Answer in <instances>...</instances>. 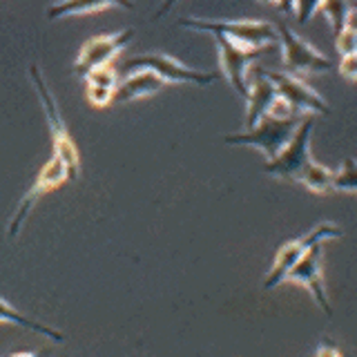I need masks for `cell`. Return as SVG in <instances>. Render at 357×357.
<instances>
[{
    "instance_id": "3957f363",
    "label": "cell",
    "mask_w": 357,
    "mask_h": 357,
    "mask_svg": "<svg viewBox=\"0 0 357 357\" xmlns=\"http://www.w3.org/2000/svg\"><path fill=\"white\" fill-rule=\"evenodd\" d=\"M178 25L195 29V31H208V33H221L234 43L248 45V47H268L277 43V29L268 20H206V18H181Z\"/></svg>"
},
{
    "instance_id": "30bf717a",
    "label": "cell",
    "mask_w": 357,
    "mask_h": 357,
    "mask_svg": "<svg viewBox=\"0 0 357 357\" xmlns=\"http://www.w3.org/2000/svg\"><path fill=\"white\" fill-rule=\"evenodd\" d=\"M219 50V63H221V72L226 74L230 81L232 89L239 96H245V70L252 61H257L264 52L275 50V45H268V47H248V45L234 43L221 33H212Z\"/></svg>"
},
{
    "instance_id": "5b68a950",
    "label": "cell",
    "mask_w": 357,
    "mask_h": 357,
    "mask_svg": "<svg viewBox=\"0 0 357 357\" xmlns=\"http://www.w3.org/2000/svg\"><path fill=\"white\" fill-rule=\"evenodd\" d=\"M277 40L282 45V61H284V67L288 70V74H324V72H331L335 63L328 59V56H324L321 52H317L308 40H304L290 29L286 22L279 20L277 25Z\"/></svg>"
},
{
    "instance_id": "4fadbf2b",
    "label": "cell",
    "mask_w": 357,
    "mask_h": 357,
    "mask_svg": "<svg viewBox=\"0 0 357 357\" xmlns=\"http://www.w3.org/2000/svg\"><path fill=\"white\" fill-rule=\"evenodd\" d=\"M277 96L275 83L268 78L266 70L257 65H248L245 70V98H248V112H245V128H252L266 116L273 98Z\"/></svg>"
},
{
    "instance_id": "4316f807",
    "label": "cell",
    "mask_w": 357,
    "mask_h": 357,
    "mask_svg": "<svg viewBox=\"0 0 357 357\" xmlns=\"http://www.w3.org/2000/svg\"><path fill=\"white\" fill-rule=\"evenodd\" d=\"M261 5H271V3H275V0H259Z\"/></svg>"
},
{
    "instance_id": "2e32d148",
    "label": "cell",
    "mask_w": 357,
    "mask_h": 357,
    "mask_svg": "<svg viewBox=\"0 0 357 357\" xmlns=\"http://www.w3.org/2000/svg\"><path fill=\"white\" fill-rule=\"evenodd\" d=\"M134 9L132 0H56L54 5L47 7V18L50 20H61L70 16H83V14H94L100 9Z\"/></svg>"
},
{
    "instance_id": "6da1fadb",
    "label": "cell",
    "mask_w": 357,
    "mask_h": 357,
    "mask_svg": "<svg viewBox=\"0 0 357 357\" xmlns=\"http://www.w3.org/2000/svg\"><path fill=\"white\" fill-rule=\"evenodd\" d=\"M29 78H31L33 89H36V94L40 98L45 116H47V126H50V132H52L54 154L65 163L70 178H78V174H81V156H78L76 143L72 139L70 130H67V126H65V121L61 116L59 107H56V98L50 92V85H47V81H45V76H43L38 65H29Z\"/></svg>"
},
{
    "instance_id": "484cf974",
    "label": "cell",
    "mask_w": 357,
    "mask_h": 357,
    "mask_svg": "<svg viewBox=\"0 0 357 357\" xmlns=\"http://www.w3.org/2000/svg\"><path fill=\"white\" fill-rule=\"evenodd\" d=\"M293 3L295 0H275V5L279 11H284V14H288V11H293Z\"/></svg>"
},
{
    "instance_id": "277c9868",
    "label": "cell",
    "mask_w": 357,
    "mask_h": 357,
    "mask_svg": "<svg viewBox=\"0 0 357 357\" xmlns=\"http://www.w3.org/2000/svg\"><path fill=\"white\" fill-rule=\"evenodd\" d=\"M312 126H315V119H312V116L301 119L295 134L282 148V152L264 165V172L279 176V178H286V181H297L299 183L301 174H304L310 167V163L315 161V159H312V154H310Z\"/></svg>"
},
{
    "instance_id": "5bb4252c",
    "label": "cell",
    "mask_w": 357,
    "mask_h": 357,
    "mask_svg": "<svg viewBox=\"0 0 357 357\" xmlns=\"http://www.w3.org/2000/svg\"><path fill=\"white\" fill-rule=\"evenodd\" d=\"M165 81H161L159 76L150 70H134L126 74L123 81L116 85V94L114 100L116 103H130V100H139V98H148L159 94L163 89Z\"/></svg>"
},
{
    "instance_id": "9c48e42d",
    "label": "cell",
    "mask_w": 357,
    "mask_h": 357,
    "mask_svg": "<svg viewBox=\"0 0 357 357\" xmlns=\"http://www.w3.org/2000/svg\"><path fill=\"white\" fill-rule=\"evenodd\" d=\"M134 38V29H121L114 33H98L89 38L74 61V74L85 78L92 70L100 65H109L116 56L128 47Z\"/></svg>"
},
{
    "instance_id": "cb8c5ba5",
    "label": "cell",
    "mask_w": 357,
    "mask_h": 357,
    "mask_svg": "<svg viewBox=\"0 0 357 357\" xmlns=\"http://www.w3.org/2000/svg\"><path fill=\"white\" fill-rule=\"evenodd\" d=\"M317 357H342V351L337 346H331V344H319V349L315 351Z\"/></svg>"
},
{
    "instance_id": "44dd1931",
    "label": "cell",
    "mask_w": 357,
    "mask_h": 357,
    "mask_svg": "<svg viewBox=\"0 0 357 357\" xmlns=\"http://www.w3.org/2000/svg\"><path fill=\"white\" fill-rule=\"evenodd\" d=\"M335 50L342 54H351L357 52V36H355V20L353 16L346 20V25L335 33Z\"/></svg>"
},
{
    "instance_id": "9a60e30c",
    "label": "cell",
    "mask_w": 357,
    "mask_h": 357,
    "mask_svg": "<svg viewBox=\"0 0 357 357\" xmlns=\"http://www.w3.org/2000/svg\"><path fill=\"white\" fill-rule=\"evenodd\" d=\"M85 81H87L85 98L94 107H107L112 100H114L116 85H119V72L112 67V63L92 70L85 76Z\"/></svg>"
},
{
    "instance_id": "52a82bcc",
    "label": "cell",
    "mask_w": 357,
    "mask_h": 357,
    "mask_svg": "<svg viewBox=\"0 0 357 357\" xmlns=\"http://www.w3.org/2000/svg\"><path fill=\"white\" fill-rule=\"evenodd\" d=\"M342 234L344 232H342L340 226H335V223L326 221V223H317V226L312 228V230H308L304 237L284 243L282 248L277 250V257H275V264L271 268V273H268V277L264 279V288L273 290V288H277L279 284H282L286 273L297 264V259L310 248V245L321 243V241H326V239H337V237H342Z\"/></svg>"
},
{
    "instance_id": "8992f818",
    "label": "cell",
    "mask_w": 357,
    "mask_h": 357,
    "mask_svg": "<svg viewBox=\"0 0 357 357\" xmlns=\"http://www.w3.org/2000/svg\"><path fill=\"white\" fill-rule=\"evenodd\" d=\"M134 70H150L161 81L167 83H195V85H210L212 81H217V72H199L192 67L183 65L181 61L172 59V56L161 54V52H148L141 56H132L123 65V72L130 74Z\"/></svg>"
},
{
    "instance_id": "ffe728a7",
    "label": "cell",
    "mask_w": 357,
    "mask_h": 357,
    "mask_svg": "<svg viewBox=\"0 0 357 357\" xmlns=\"http://www.w3.org/2000/svg\"><path fill=\"white\" fill-rule=\"evenodd\" d=\"M355 185H357V172H355V161L353 159H346L340 170H335L331 174V188L333 190H340V192H355Z\"/></svg>"
},
{
    "instance_id": "603a6c76",
    "label": "cell",
    "mask_w": 357,
    "mask_h": 357,
    "mask_svg": "<svg viewBox=\"0 0 357 357\" xmlns=\"http://www.w3.org/2000/svg\"><path fill=\"white\" fill-rule=\"evenodd\" d=\"M340 74L346 78L349 83H355L357 78V54L351 52V54H342L340 56V65H337Z\"/></svg>"
},
{
    "instance_id": "e0dca14e",
    "label": "cell",
    "mask_w": 357,
    "mask_h": 357,
    "mask_svg": "<svg viewBox=\"0 0 357 357\" xmlns=\"http://www.w3.org/2000/svg\"><path fill=\"white\" fill-rule=\"evenodd\" d=\"M0 321L3 324H14V326H22V328H27V331H33V333H38L43 335V337H47L56 344H61L65 337H63V333H59L56 328H50V326H45V324L40 321H33L29 317H25L22 312H18L14 306L9 304V301H5L3 297H0Z\"/></svg>"
},
{
    "instance_id": "7402d4cb",
    "label": "cell",
    "mask_w": 357,
    "mask_h": 357,
    "mask_svg": "<svg viewBox=\"0 0 357 357\" xmlns=\"http://www.w3.org/2000/svg\"><path fill=\"white\" fill-rule=\"evenodd\" d=\"M319 3H321V0H295V3H293L295 18L306 25V22H310V18L317 14Z\"/></svg>"
},
{
    "instance_id": "ba28073f",
    "label": "cell",
    "mask_w": 357,
    "mask_h": 357,
    "mask_svg": "<svg viewBox=\"0 0 357 357\" xmlns=\"http://www.w3.org/2000/svg\"><path fill=\"white\" fill-rule=\"evenodd\" d=\"M67 178H70V174H67L65 163L54 154L52 159L40 167L36 181L31 183V188L25 192V197L18 201V208H16L14 217H11V221H9V239H18L22 226H25V221L29 219L33 206H36V201L45 192H50V190H56L59 185H63Z\"/></svg>"
},
{
    "instance_id": "d6986e66",
    "label": "cell",
    "mask_w": 357,
    "mask_h": 357,
    "mask_svg": "<svg viewBox=\"0 0 357 357\" xmlns=\"http://www.w3.org/2000/svg\"><path fill=\"white\" fill-rule=\"evenodd\" d=\"M331 174H333V170H328L326 165L312 161L308 170L301 174L299 183L306 185L310 192H315V195H326L328 190H333L331 188Z\"/></svg>"
},
{
    "instance_id": "7c38bea8",
    "label": "cell",
    "mask_w": 357,
    "mask_h": 357,
    "mask_svg": "<svg viewBox=\"0 0 357 357\" xmlns=\"http://www.w3.org/2000/svg\"><path fill=\"white\" fill-rule=\"evenodd\" d=\"M268 78L275 83L277 96H282L290 109L297 112V114H306V112H317V114H328V105L315 89L308 83L301 81L295 74H284V72H266Z\"/></svg>"
},
{
    "instance_id": "d4e9b609",
    "label": "cell",
    "mask_w": 357,
    "mask_h": 357,
    "mask_svg": "<svg viewBox=\"0 0 357 357\" xmlns=\"http://www.w3.org/2000/svg\"><path fill=\"white\" fill-rule=\"evenodd\" d=\"M178 3V0H163L161 3V7L156 9V14H154V18H163V16H167L170 11L174 9V5Z\"/></svg>"
},
{
    "instance_id": "ac0fdd59",
    "label": "cell",
    "mask_w": 357,
    "mask_h": 357,
    "mask_svg": "<svg viewBox=\"0 0 357 357\" xmlns=\"http://www.w3.org/2000/svg\"><path fill=\"white\" fill-rule=\"evenodd\" d=\"M317 11H321V14L326 16V20L333 27V36H335V33L346 25V20L355 14V7H353V0H321Z\"/></svg>"
},
{
    "instance_id": "7a4b0ae2",
    "label": "cell",
    "mask_w": 357,
    "mask_h": 357,
    "mask_svg": "<svg viewBox=\"0 0 357 357\" xmlns=\"http://www.w3.org/2000/svg\"><path fill=\"white\" fill-rule=\"evenodd\" d=\"M301 119H304L301 114H293L286 119H275L266 114L250 130H245L241 134H226L223 141L228 145H248V148H257L268 161H271L290 141Z\"/></svg>"
},
{
    "instance_id": "8fae6325",
    "label": "cell",
    "mask_w": 357,
    "mask_h": 357,
    "mask_svg": "<svg viewBox=\"0 0 357 357\" xmlns=\"http://www.w3.org/2000/svg\"><path fill=\"white\" fill-rule=\"evenodd\" d=\"M284 282H297L304 288L310 290V295L315 297L317 306L333 315L328 293H326V284H324V252H321V243L310 245V248L299 257L297 264L286 273Z\"/></svg>"
}]
</instances>
